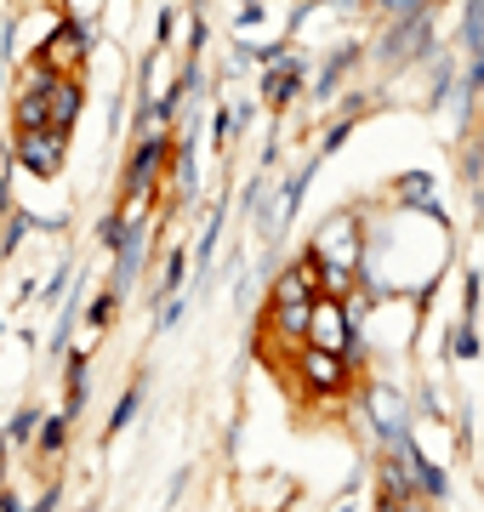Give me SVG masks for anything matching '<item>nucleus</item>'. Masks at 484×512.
<instances>
[{
  "label": "nucleus",
  "instance_id": "nucleus-1",
  "mask_svg": "<svg viewBox=\"0 0 484 512\" xmlns=\"http://www.w3.org/2000/svg\"><path fill=\"white\" fill-rule=\"evenodd\" d=\"M359 256H365V239H359V217H331L325 228H319L314 239V268H342V274H354Z\"/></svg>",
  "mask_w": 484,
  "mask_h": 512
},
{
  "label": "nucleus",
  "instance_id": "nucleus-2",
  "mask_svg": "<svg viewBox=\"0 0 484 512\" xmlns=\"http://www.w3.org/2000/svg\"><path fill=\"white\" fill-rule=\"evenodd\" d=\"M308 348H325V353H348V308H342V296H319L308 302V336H302Z\"/></svg>",
  "mask_w": 484,
  "mask_h": 512
},
{
  "label": "nucleus",
  "instance_id": "nucleus-3",
  "mask_svg": "<svg viewBox=\"0 0 484 512\" xmlns=\"http://www.w3.org/2000/svg\"><path fill=\"white\" fill-rule=\"evenodd\" d=\"M18 165L35 171V177H52L57 165H63V131H52V126L18 131Z\"/></svg>",
  "mask_w": 484,
  "mask_h": 512
},
{
  "label": "nucleus",
  "instance_id": "nucleus-4",
  "mask_svg": "<svg viewBox=\"0 0 484 512\" xmlns=\"http://www.w3.org/2000/svg\"><path fill=\"white\" fill-rule=\"evenodd\" d=\"M80 114V86L69 80V74H52L46 69V126L52 131H69Z\"/></svg>",
  "mask_w": 484,
  "mask_h": 512
},
{
  "label": "nucleus",
  "instance_id": "nucleus-5",
  "mask_svg": "<svg viewBox=\"0 0 484 512\" xmlns=\"http://www.w3.org/2000/svg\"><path fill=\"white\" fill-rule=\"evenodd\" d=\"M80 57H86V29H80V23H63V29L46 40V69L63 74V69H75Z\"/></svg>",
  "mask_w": 484,
  "mask_h": 512
},
{
  "label": "nucleus",
  "instance_id": "nucleus-6",
  "mask_svg": "<svg viewBox=\"0 0 484 512\" xmlns=\"http://www.w3.org/2000/svg\"><path fill=\"white\" fill-rule=\"evenodd\" d=\"M371 416H376V433H382V439H399L405 421H410V410H405V399L382 382V387H371Z\"/></svg>",
  "mask_w": 484,
  "mask_h": 512
},
{
  "label": "nucleus",
  "instance_id": "nucleus-7",
  "mask_svg": "<svg viewBox=\"0 0 484 512\" xmlns=\"http://www.w3.org/2000/svg\"><path fill=\"white\" fill-rule=\"evenodd\" d=\"M302 376H308V387H319V393H336V387L348 382L342 353H325V348H308V353H302Z\"/></svg>",
  "mask_w": 484,
  "mask_h": 512
},
{
  "label": "nucleus",
  "instance_id": "nucleus-8",
  "mask_svg": "<svg viewBox=\"0 0 484 512\" xmlns=\"http://www.w3.org/2000/svg\"><path fill=\"white\" fill-rule=\"evenodd\" d=\"M160 160H166V143H160V137H149V143L137 148L131 171H126V188H131V194H149V183H154V171H160Z\"/></svg>",
  "mask_w": 484,
  "mask_h": 512
},
{
  "label": "nucleus",
  "instance_id": "nucleus-9",
  "mask_svg": "<svg viewBox=\"0 0 484 512\" xmlns=\"http://www.w3.org/2000/svg\"><path fill=\"white\" fill-rule=\"evenodd\" d=\"M120 262H114V291H131V279H137V262H143V228H120Z\"/></svg>",
  "mask_w": 484,
  "mask_h": 512
},
{
  "label": "nucleus",
  "instance_id": "nucleus-10",
  "mask_svg": "<svg viewBox=\"0 0 484 512\" xmlns=\"http://www.w3.org/2000/svg\"><path fill=\"white\" fill-rule=\"evenodd\" d=\"M274 302H314V262H302V268L280 274V285H274Z\"/></svg>",
  "mask_w": 484,
  "mask_h": 512
},
{
  "label": "nucleus",
  "instance_id": "nucleus-11",
  "mask_svg": "<svg viewBox=\"0 0 484 512\" xmlns=\"http://www.w3.org/2000/svg\"><path fill=\"white\" fill-rule=\"evenodd\" d=\"M29 126H46V74H35L29 92L18 97V131H29Z\"/></svg>",
  "mask_w": 484,
  "mask_h": 512
},
{
  "label": "nucleus",
  "instance_id": "nucleus-12",
  "mask_svg": "<svg viewBox=\"0 0 484 512\" xmlns=\"http://www.w3.org/2000/svg\"><path fill=\"white\" fill-rule=\"evenodd\" d=\"M274 325L285 336H308V302H274Z\"/></svg>",
  "mask_w": 484,
  "mask_h": 512
},
{
  "label": "nucleus",
  "instance_id": "nucleus-13",
  "mask_svg": "<svg viewBox=\"0 0 484 512\" xmlns=\"http://www.w3.org/2000/svg\"><path fill=\"white\" fill-rule=\"evenodd\" d=\"M399 194H405L410 205H422L428 217H439V205H433V183H428V177H422V171H410L405 183H399Z\"/></svg>",
  "mask_w": 484,
  "mask_h": 512
},
{
  "label": "nucleus",
  "instance_id": "nucleus-14",
  "mask_svg": "<svg viewBox=\"0 0 484 512\" xmlns=\"http://www.w3.org/2000/svg\"><path fill=\"white\" fill-rule=\"evenodd\" d=\"M137 404H143V382H131V393L120 399V410H114V421H109L114 433H120V427H131V416H137Z\"/></svg>",
  "mask_w": 484,
  "mask_h": 512
},
{
  "label": "nucleus",
  "instance_id": "nucleus-15",
  "mask_svg": "<svg viewBox=\"0 0 484 512\" xmlns=\"http://www.w3.org/2000/svg\"><path fill=\"white\" fill-rule=\"evenodd\" d=\"M63 433H69V416L46 421V433H40V456H57V450H63Z\"/></svg>",
  "mask_w": 484,
  "mask_h": 512
},
{
  "label": "nucleus",
  "instance_id": "nucleus-16",
  "mask_svg": "<svg viewBox=\"0 0 484 512\" xmlns=\"http://www.w3.org/2000/svg\"><path fill=\"white\" fill-rule=\"evenodd\" d=\"M467 40H473V46L484 40V0H473V6H467Z\"/></svg>",
  "mask_w": 484,
  "mask_h": 512
},
{
  "label": "nucleus",
  "instance_id": "nucleus-17",
  "mask_svg": "<svg viewBox=\"0 0 484 512\" xmlns=\"http://www.w3.org/2000/svg\"><path fill=\"white\" fill-rule=\"evenodd\" d=\"M183 285V251H171V262H166V291H177Z\"/></svg>",
  "mask_w": 484,
  "mask_h": 512
},
{
  "label": "nucleus",
  "instance_id": "nucleus-18",
  "mask_svg": "<svg viewBox=\"0 0 484 512\" xmlns=\"http://www.w3.org/2000/svg\"><path fill=\"white\" fill-rule=\"evenodd\" d=\"M268 97H274V103H285V97H291V74H274V80H268Z\"/></svg>",
  "mask_w": 484,
  "mask_h": 512
},
{
  "label": "nucleus",
  "instance_id": "nucleus-19",
  "mask_svg": "<svg viewBox=\"0 0 484 512\" xmlns=\"http://www.w3.org/2000/svg\"><path fill=\"white\" fill-rule=\"evenodd\" d=\"M29 433H35V410H23V416L12 421V439H29Z\"/></svg>",
  "mask_w": 484,
  "mask_h": 512
}]
</instances>
